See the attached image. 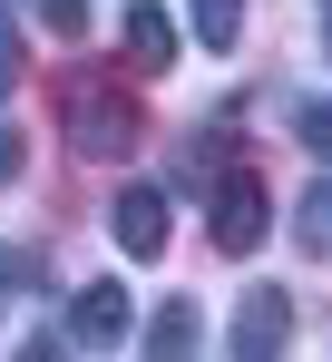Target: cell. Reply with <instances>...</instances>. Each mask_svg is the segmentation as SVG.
<instances>
[{
	"instance_id": "obj_10",
	"label": "cell",
	"mask_w": 332,
	"mask_h": 362,
	"mask_svg": "<svg viewBox=\"0 0 332 362\" xmlns=\"http://www.w3.org/2000/svg\"><path fill=\"white\" fill-rule=\"evenodd\" d=\"M293 137H303L313 157H332V98H303V118H293Z\"/></svg>"
},
{
	"instance_id": "obj_3",
	"label": "cell",
	"mask_w": 332,
	"mask_h": 362,
	"mask_svg": "<svg viewBox=\"0 0 332 362\" xmlns=\"http://www.w3.org/2000/svg\"><path fill=\"white\" fill-rule=\"evenodd\" d=\"M127 323H137V313H127V284H78V294H69V343H78V353H117Z\"/></svg>"
},
{
	"instance_id": "obj_13",
	"label": "cell",
	"mask_w": 332,
	"mask_h": 362,
	"mask_svg": "<svg viewBox=\"0 0 332 362\" xmlns=\"http://www.w3.org/2000/svg\"><path fill=\"white\" fill-rule=\"evenodd\" d=\"M20 88V30H0V98Z\"/></svg>"
},
{
	"instance_id": "obj_16",
	"label": "cell",
	"mask_w": 332,
	"mask_h": 362,
	"mask_svg": "<svg viewBox=\"0 0 332 362\" xmlns=\"http://www.w3.org/2000/svg\"><path fill=\"white\" fill-rule=\"evenodd\" d=\"M0 10H10V0H0Z\"/></svg>"
},
{
	"instance_id": "obj_14",
	"label": "cell",
	"mask_w": 332,
	"mask_h": 362,
	"mask_svg": "<svg viewBox=\"0 0 332 362\" xmlns=\"http://www.w3.org/2000/svg\"><path fill=\"white\" fill-rule=\"evenodd\" d=\"M20 177V137H10V127H0V186Z\"/></svg>"
},
{
	"instance_id": "obj_5",
	"label": "cell",
	"mask_w": 332,
	"mask_h": 362,
	"mask_svg": "<svg viewBox=\"0 0 332 362\" xmlns=\"http://www.w3.org/2000/svg\"><path fill=\"white\" fill-rule=\"evenodd\" d=\"M283 333H293V294H283V284H254L244 313H235V353L264 362V353H283Z\"/></svg>"
},
{
	"instance_id": "obj_4",
	"label": "cell",
	"mask_w": 332,
	"mask_h": 362,
	"mask_svg": "<svg viewBox=\"0 0 332 362\" xmlns=\"http://www.w3.org/2000/svg\"><path fill=\"white\" fill-rule=\"evenodd\" d=\"M117 59L137 69V78H166V69H176V20H166L157 0H127V20H117Z\"/></svg>"
},
{
	"instance_id": "obj_11",
	"label": "cell",
	"mask_w": 332,
	"mask_h": 362,
	"mask_svg": "<svg viewBox=\"0 0 332 362\" xmlns=\"http://www.w3.org/2000/svg\"><path fill=\"white\" fill-rule=\"evenodd\" d=\"M30 274H40V255H0V313H10V294H20Z\"/></svg>"
},
{
	"instance_id": "obj_1",
	"label": "cell",
	"mask_w": 332,
	"mask_h": 362,
	"mask_svg": "<svg viewBox=\"0 0 332 362\" xmlns=\"http://www.w3.org/2000/svg\"><path fill=\"white\" fill-rule=\"evenodd\" d=\"M59 118H69V137H78V157H98V167L137 157V137H147L137 98H127L117 78H98V69H69V78H59Z\"/></svg>"
},
{
	"instance_id": "obj_8",
	"label": "cell",
	"mask_w": 332,
	"mask_h": 362,
	"mask_svg": "<svg viewBox=\"0 0 332 362\" xmlns=\"http://www.w3.org/2000/svg\"><path fill=\"white\" fill-rule=\"evenodd\" d=\"M196 333H206V313H196V303H166L157 323H147V353L176 362V353H196Z\"/></svg>"
},
{
	"instance_id": "obj_9",
	"label": "cell",
	"mask_w": 332,
	"mask_h": 362,
	"mask_svg": "<svg viewBox=\"0 0 332 362\" xmlns=\"http://www.w3.org/2000/svg\"><path fill=\"white\" fill-rule=\"evenodd\" d=\"M186 20H196V40H206V49H225V40L244 30V0H186Z\"/></svg>"
},
{
	"instance_id": "obj_7",
	"label": "cell",
	"mask_w": 332,
	"mask_h": 362,
	"mask_svg": "<svg viewBox=\"0 0 332 362\" xmlns=\"http://www.w3.org/2000/svg\"><path fill=\"white\" fill-rule=\"evenodd\" d=\"M293 235L313 264H332V186H303V206H293Z\"/></svg>"
},
{
	"instance_id": "obj_2",
	"label": "cell",
	"mask_w": 332,
	"mask_h": 362,
	"mask_svg": "<svg viewBox=\"0 0 332 362\" xmlns=\"http://www.w3.org/2000/svg\"><path fill=\"white\" fill-rule=\"evenodd\" d=\"M206 226H215V255H254V245L274 235V196L254 167H235V177L206 186Z\"/></svg>"
},
{
	"instance_id": "obj_12",
	"label": "cell",
	"mask_w": 332,
	"mask_h": 362,
	"mask_svg": "<svg viewBox=\"0 0 332 362\" xmlns=\"http://www.w3.org/2000/svg\"><path fill=\"white\" fill-rule=\"evenodd\" d=\"M40 20H49V30H69V40H78V30H88V0H40Z\"/></svg>"
},
{
	"instance_id": "obj_6",
	"label": "cell",
	"mask_w": 332,
	"mask_h": 362,
	"mask_svg": "<svg viewBox=\"0 0 332 362\" xmlns=\"http://www.w3.org/2000/svg\"><path fill=\"white\" fill-rule=\"evenodd\" d=\"M108 235H117V255H147V264H157L166 255V196L157 186H127L117 216H108Z\"/></svg>"
},
{
	"instance_id": "obj_15",
	"label": "cell",
	"mask_w": 332,
	"mask_h": 362,
	"mask_svg": "<svg viewBox=\"0 0 332 362\" xmlns=\"http://www.w3.org/2000/svg\"><path fill=\"white\" fill-rule=\"evenodd\" d=\"M323 59H332V20H323Z\"/></svg>"
}]
</instances>
